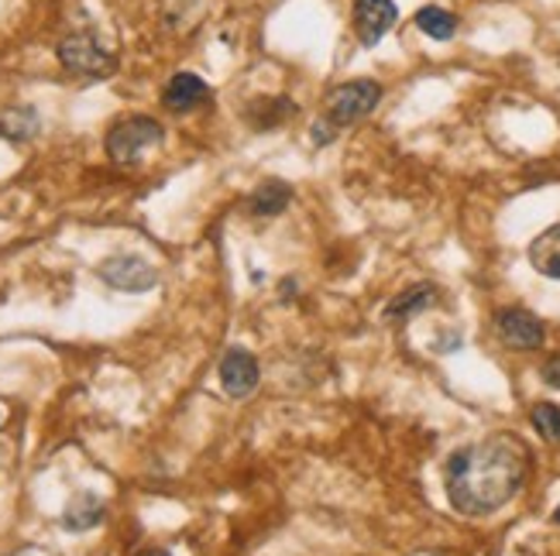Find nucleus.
<instances>
[{"mask_svg": "<svg viewBox=\"0 0 560 556\" xmlns=\"http://www.w3.org/2000/svg\"><path fill=\"white\" fill-rule=\"evenodd\" d=\"M529 474V450L513 433L460 447L444 468L447 498L460 516H492L513 501Z\"/></svg>", "mask_w": 560, "mask_h": 556, "instance_id": "nucleus-1", "label": "nucleus"}, {"mask_svg": "<svg viewBox=\"0 0 560 556\" xmlns=\"http://www.w3.org/2000/svg\"><path fill=\"white\" fill-rule=\"evenodd\" d=\"M382 100V86L375 80H351L340 83L327 93L324 100V117L334 128H348L358 125L361 117H369Z\"/></svg>", "mask_w": 560, "mask_h": 556, "instance_id": "nucleus-2", "label": "nucleus"}, {"mask_svg": "<svg viewBox=\"0 0 560 556\" xmlns=\"http://www.w3.org/2000/svg\"><path fill=\"white\" fill-rule=\"evenodd\" d=\"M165 138V128L155 117H125L107 131V155L117 165H131Z\"/></svg>", "mask_w": 560, "mask_h": 556, "instance_id": "nucleus-3", "label": "nucleus"}, {"mask_svg": "<svg viewBox=\"0 0 560 556\" xmlns=\"http://www.w3.org/2000/svg\"><path fill=\"white\" fill-rule=\"evenodd\" d=\"M59 62L72 72V76H86V80H107L117 69V59L110 48H104L93 35H66L59 42Z\"/></svg>", "mask_w": 560, "mask_h": 556, "instance_id": "nucleus-4", "label": "nucleus"}, {"mask_svg": "<svg viewBox=\"0 0 560 556\" xmlns=\"http://www.w3.org/2000/svg\"><path fill=\"white\" fill-rule=\"evenodd\" d=\"M101 279L117 288V293H149L155 288L159 275L144 258L138 255H114L101 264Z\"/></svg>", "mask_w": 560, "mask_h": 556, "instance_id": "nucleus-5", "label": "nucleus"}, {"mask_svg": "<svg viewBox=\"0 0 560 556\" xmlns=\"http://www.w3.org/2000/svg\"><path fill=\"white\" fill-rule=\"evenodd\" d=\"M495 333H499V341L505 347H513V351H540L544 341H547V333H544V323L533 317L529 309H502L499 317H495Z\"/></svg>", "mask_w": 560, "mask_h": 556, "instance_id": "nucleus-6", "label": "nucleus"}, {"mask_svg": "<svg viewBox=\"0 0 560 556\" xmlns=\"http://www.w3.org/2000/svg\"><path fill=\"white\" fill-rule=\"evenodd\" d=\"M354 32H358V42L361 45H378L385 38V32L393 28L396 17H399V8L393 0H354Z\"/></svg>", "mask_w": 560, "mask_h": 556, "instance_id": "nucleus-7", "label": "nucleus"}, {"mask_svg": "<svg viewBox=\"0 0 560 556\" xmlns=\"http://www.w3.org/2000/svg\"><path fill=\"white\" fill-rule=\"evenodd\" d=\"M258 360L252 351L245 347H231L221 360V385H224V392L231 399H248L255 389H258Z\"/></svg>", "mask_w": 560, "mask_h": 556, "instance_id": "nucleus-8", "label": "nucleus"}, {"mask_svg": "<svg viewBox=\"0 0 560 556\" xmlns=\"http://www.w3.org/2000/svg\"><path fill=\"white\" fill-rule=\"evenodd\" d=\"M207 100H210V86L203 76H197V72H176L162 90V104L173 114H189V110L203 107Z\"/></svg>", "mask_w": 560, "mask_h": 556, "instance_id": "nucleus-9", "label": "nucleus"}, {"mask_svg": "<svg viewBox=\"0 0 560 556\" xmlns=\"http://www.w3.org/2000/svg\"><path fill=\"white\" fill-rule=\"evenodd\" d=\"M101 519H104V498L93 495V492L72 495L66 512H62V525L69 529V533H86V529L101 525Z\"/></svg>", "mask_w": 560, "mask_h": 556, "instance_id": "nucleus-10", "label": "nucleus"}, {"mask_svg": "<svg viewBox=\"0 0 560 556\" xmlns=\"http://www.w3.org/2000/svg\"><path fill=\"white\" fill-rule=\"evenodd\" d=\"M529 264L544 279L560 282V224L547 227L540 237H533V245H529Z\"/></svg>", "mask_w": 560, "mask_h": 556, "instance_id": "nucleus-11", "label": "nucleus"}, {"mask_svg": "<svg viewBox=\"0 0 560 556\" xmlns=\"http://www.w3.org/2000/svg\"><path fill=\"white\" fill-rule=\"evenodd\" d=\"M436 299H441V293H436V285H412L406 288L402 296L393 299V306L385 309V320H409V317H420L423 309H430Z\"/></svg>", "mask_w": 560, "mask_h": 556, "instance_id": "nucleus-12", "label": "nucleus"}, {"mask_svg": "<svg viewBox=\"0 0 560 556\" xmlns=\"http://www.w3.org/2000/svg\"><path fill=\"white\" fill-rule=\"evenodd\" d=\"M292 200V189L282 182V179H269V182H261L255 192H252V200H248V210L255 216H279Z\"/></svg>", "mask_w": 560, "mask_h": 556, "instance_id": "nucleus-13", "label": "nucleus"}, {"mask_svg": "<svg viewBox=\"0 0 560 556\" xmlns=\"http://www.w3.org/2000/svg\"><path fill=\"white\" fill-rule=\"evenodd\" d=\"M0 134L11 141H32L38 134V114L32 107H11L0 114Z\"/></svg>", "mask_w": 560, "mask_h": 556, "instance_id": "nucleus-14", "label": "nucleus"}, {"mask_svg": "<svg viewBox=\"0 0 560 556\" xmlns=\"http://www.w3.org/2000/svg\"><path fill=\"white\" fill-rule=\"evenodd\" d=\"M417 28H420L423 35L436 38V42H447V38H454V32H457V17H454L451 11H444V8L427 4V8L417 11Z\"/></svg>", "mask_w": 560, "mask_h": 556, "instance_id": "nucleus-15", "label": "nucleus"}, {"mask_svg": "<svg viewBox=\"0 0 560 556\" xmlns=\"http://www.w3.org/2000/svg\"><path fill=\"white\" fill-rule=\"evenodd\" d=\"M529 419H533V429H537L547 443H560V405H553V402L533 405Z\"/></svg>", "mask_w": 560, "mask_h": 556, "instance_id": "nucleus-16", "label": "nucleus"}, {"mask_svg": "<svg viewBox=\"0 0 560 556\" xmlns=\"http://www.w3.org/2000/svg\"><path fill=\"white\" fill-rule=\"evenodd\" d=\"M540 378L550 385V389H560V354H553V357H547V360H544Z\"/></svg>", "mask_w": 560, "mask_h": 556, "instance_id": "nucleus-17", "label": "nucleus"}, {"mask_svg": "<svg viewBox=\"0 0 560 556\" xmlns=\"http://www.w3.org/2000/svg\"><path fill=\"white\" fill-rule=\"evenodd\" d=\"M337 134V128L330 125V120L327 117H320V120H316V125H313V144H330V138Z\"/></svg>", "mask_w": 560, "mask_h": 556, "instance_id": "nucleus-18", "label": "nucleus"}, {"mask_svg": "<svg viewBox=\"0 0 560 556\" xmlns=\"http://www.w3.org/2000/svg\"><path fill=\"white\" fill-rule=\"evenodd\" d=\"M138 556H168V549H144V553H138Z\"/></svg>", "mask_w": 560, "mask_h": 556, "instance_id": "nucleus-19", "label": "nucleus"}, {"mask_svg": "<svg viewBox=\"0 0 560 556\" xmlns=\"http://www.w3.org/2000/svg\"><path fill=\"white\" fill-rule=\"evenodd\" d=\"M553 522H557V525H560V509H557V512H553Z\"/></svg>", "mask_w": 560, "mask_h": 556, "instance_id": "nucleus-20", "label": "nucleus"}, {"mask_svg": "<svg viewBox=\"0 0 560 556\" xmlns=\"http://www.w3.org/2000/svg\"><path fill=\"white\" fill-rule=\"evenodd\" d=\"M11 556H32V553H11Z\"/></svg>", "mask_w": 560, "mask_h": 556, "instance_id": "nucleus-21", "label": "nucleus"}]
</instances>
